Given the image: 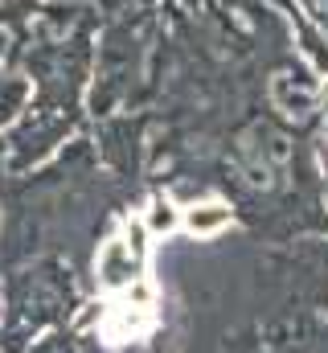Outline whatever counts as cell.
I'll return each mask as SVG.
<instances>
[{"label":"cell","mask_w":328,"mask_h":353,"mask_svg":"<svg viewBox=\"0 0 328 353\" xmlns=\"http://www.w3.org/2000/svg\"><path fill=\"white\" fill-rule=\"evenodd\" d=\"M99 329H103V341H107V345L140 341V337H148V333L156 329V308H152L148 296H144V300H123V304L107 308V316H103Z\"/></svg>","instance_id":"cell-1"},{"label":"cell","mask_w":328,"mask_h":353,"mask_svg":"<svg viewBox=\"0 0 328 353\" xmlns=\"http://www.w3.org/2000/svg\"><path fill=\"white\" fill-rule=\"evenodd\" d=\"M185 226H189V234H197V239H214V234H222V230L230 226V210H226L222 201L193 205V210L185 214Z\"/></svg>","instance_id":"cell-2"}]
</instances>
